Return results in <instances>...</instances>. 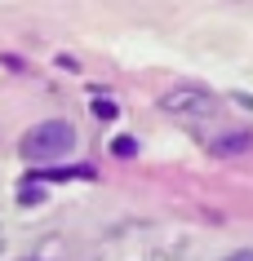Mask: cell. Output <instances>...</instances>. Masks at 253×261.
<instances>
[{
  "mask_svg": "<svg viewBox=\"0 0 253 261\" xmlns=\"http://www.w3.org/2000/svg\"><path fill=\"white\" fill-rule=\"evenodd\" d=\"M71 151H76V128L67 120H44L36 128H27L22 142H18V155L31 160V164H58Z\"/></svg>",
  "mask_w": 253,
  "mask_h": 261,
  "instance_id": "cell-1",
  "label": "cell"
},
{
  "mask_svg": "<svg viewBox=\"0 0 253 261\" xmlns=\"http://www.w3.org/2000/svg\"><path fill=\"white\" fill-rule=\"evenodd\" d=\"M138 146H133V138H116L111 142V155H133Z\"/></svg>",
  "mask_w": 253,
  "mask_h": 261,
  "instance_id": "cell-2",
  "label": "cell"
}]
</instances>
